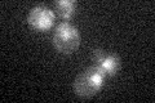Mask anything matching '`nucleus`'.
Returning <instances> with one entry per match:
<instances>
[{
    "label": "nucleus",
    "mask_w": 155,
    "mask_h": 103,
    "mask_svg": "<svg viewBox=\"0 0 155 103\" xmlns=\"http://www.w3.org/2000/svg\"><path fill=\"white\" fill-rule=\"evenodd\" d=\"M106 73L94 65L87 70L81 71L74 80V92L81 98H88L94 95L104 85Z\"/></svg>",
    "instance_id": "nucleus-1"
},
{
    "label": "nucleus",
    "mask_w": 155,
    "mask_h": 103,
    "mask_svg": "<svg viewBox=\"0 0 155 103\" xmlns=\"http://www.w3.org/2000/svg\"><path fill=\"white\" fill-rule=\"evenodd\" d=\"M52 43L57 52L70 54L80 45V32L71 23L61 22L53 32Z\"/></svg>",
    "instance_id": "nucleus-2"
},
{
    "label": "nucleus",
    "mask_w": 155,
    "mask_h": 103,
    "mask_svg": "<svg viewBox=\"0 0 155 103\" xmlns=\"http://www.w3.org/2000/svg\"><path fill=\"white\" fill-rule=\"evenodd\" d=\"M27 22L35 30H48V28L52 27L53 22H54V12L48 7L36 5L28 12Z\"/></svg>",
    "instance_id": "nucleus-3"
},
{
    "label": "nucleus",
    "mask_w": 155,
    "mask_h": 103,
    "mask_svg": "<svg viewBox=\"0 0 155 103\" xmlns=\"http://www.w3.org/2000/svg\"><path fill=\"white\" fill-rule=\"evenodd\" d=\"M97 66L106 73V76L115 75L116 71L120 68V58H118L116 56H113V54H110V56L106 54L102 61L100 63H97Z\"/></svg>",
    "instance_id": "nucleus-4"
},
{
    "label": "nucleus",
    "mask_w": 155,
    "mask_h": 103,
    "mask_svg": "<svg viewBox=\"0 0 155 103\" xmlns=\"http://www.w3.org/2000/svg\"><path fill=\"white\" fill-rule=\"evenodd\" d=\"M54 7H56L57 13L60 14V17L67 19L74 14L76 3L74 0H58V2L54 3Z\"/></svg>",
    "instance_id": "nucleus-5"
},
{
    "label": "nucleus",
    "mask_w": 155,
    "mask_h": 103,
    "mask_svg": "<svg viewBox=\"0 0 155 103\" xmlns=\"http://www.w3.org/2000/svg\"><path fill=\"white\" fill-rule=\"evenodd\" d=\"M105 56L106 54H105V52L102 50V49H94L93 53H92V60H93V62L97 65V63H100L104 60Z\"/></svg>",
    "instance_id": "nucleus-6"
}]
</instances>
